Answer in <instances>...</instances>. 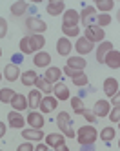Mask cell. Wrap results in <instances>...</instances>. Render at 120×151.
<instances>
[{"label":"cell","mask_w":120,"mask_h":151,"mask_svg":"<svg viewBox=\"0 0 120 151\" xmlns=\"http://www.w3.org/2000/svg\"><path fill=\"white\" fill-rule=\"evenodd\" d=\"M7 35V22L4 17H0V38H4Z\"/></svg>","instance_id":"obj_39"},{"label":"cell","mask_w":120,"mask_h":151,"mask_svg":"<svg viewBox=\"0 0 120 151\" xmlns=\"http://www.w3.org/2000/svg\"><path fill=\"white\" fill-rule=\"evenodd\" d=\"M6 135V124L4 122H0V138H2Z\"/></svg>","instance_id":"obj_45"},{"label":"cell","mask_w":120,"mask_h":151,"mask_svg":"<svg viewBox=\"0 0 120 151\" xmlns=\"http://www.w3.org/2000/svg\"><path fill=\"white\" fill-rule=\"evenodd\" d=\"M35 86L38 88L40 93H53V86H51L46 78H44V77H38L37 82H35Z\"/></svg>","instance_id":"obj_28"},{"label":"cell","mask_w":120,"mask_h":151,"mask_svg":"<svg viewBox=\"0 0 120 151\" xmlns=\"http://www.w3.org/2000/svg\"><path fill=\"white\" fill-rule=\"evenodd\" d=\"M73 82H75V86H80V88H84V86L89 82V78L86 77V75H80V77H76V78H73Z\"/></svg>","instance_id":"obj_40"},{"label":"cell","mask_w":120,"mask_h":151,"mask_svg":"<svg viewBox=\"0 0 120 151\" xmlns=\"http://www.w3.org/2000/svg\"><path fill=\"white\" fill-rule=\"evenodd\" d=\"M0 57H2V49H0Z\"/></svg>","instance_id":"obj_49"},{"label":"cell","mask_w":120,"mask_h":151,"mask_svg":"<svg viewBox=\"0 0 120 151\" xmlns=\"http://www.w3.org/2000/svg\"><path fill=\"white\" fill-rule=\"evenodd\" d=\"M111 49H113V44H111V42H106V40H104L102 44L96 47V60L100 62V64H104V58L107 57V53L111 51Z\"/></svg>","instance_id":"obj_16"},{"label":"cell","mask_w":120,"mask_h":151,"mask_svg":"<svg viewBox=\"0 0 120 151\" xmlns=\"http://www.w3.org/2000/svg\"><path fill=\"white\" fill-rule=\"evenodd\" d=\"M27 124H29L33 129H42L46 122H44L42 113H38V111H31V113L27 115Z\"/></svg>","instance_id":"obj_10"},{"label":"cell","mask_w":120,"mask_h":151,"mask_svg":"<svg viewBox=\"0 0 120 151\" xmlns=\"http://www.w3.org/2000/svg\"><path fill=\"white\" fill-rule=\"evenodd\" d=\"M11 106L15 107V111H24L26 107H29L27 106V99L24 95H20V93H17L15 96H13V100H11Z\"/></svg>","instance_id":"obj_23"},{"label":"cell","mask_w":120,"mask_h":151,"mask_svg":"<svg viewBox=\"0 0 120 151\" xmlns=\"http://www.w3.org/2000/svg\"><path fill=\"white\" fill-rule=\"evenodd\" d=\"M109 111H111V104H109L107 100H98V102L95 104V107H93L95 116H102V118L107 116Z\"/></svg>","instance_id":"obj_11"},{"label":"cell","mask_w":120,"mask_h":151,"mask_svg":"<svg viewBox=\"0 0 120 151\" xmlns=\"http://www.w3.org/2000/svg\"><path fill=\"white\" fill-rule=\"evenodd\" d=\"M17 151H35V147H33L31 142H24V144H20L17 147Z\"/></svg>","instance_id":"obj_42"},{"label":"cell","mask_w":120,"mask_h":151,"mask_svg":"<svg viewBox=\"0 0 120 151\" xmlns=\"http://www.w3.org/2000/svg\"><path fill=\"white\" fill-rule=\"evenodd\" d=\"M22 137L31 142V140H42L46 135L42 133V129H33V127H29V129H22Z\"/></svg>","instance_id":"obj_22"},{"label":"cell","mask_w":120,"mask_h":151,"mask_svg":"<svg viewBox=\"0 0 120 151\" xmlns=\"http://www.w3.org/2000/svg\"><path fill=\"white\" fill-rule=\"evenodd\" d=\"M57 124H58L60 133H62L64 137H71V138H75V129L71 127V116H69V113L60 111V113L57 115Z\"/></svg>","instance_id":"obj_2"},{"label":"cell","mask_w":120,"mask_h":151,"mask_svg":"<svg viewBox=\"0 0 120 151\" xmlns=\"http://www.w3.org/2000/svg\"><path fill=\"white\" fill-rule=\"evenodd\" d=\"M58 106V100L57 99H55V96H49V95H46V96H44V99H42V102H40V111L42 113H53L55 111V107H57Z\"/></svg>","instance_id":"obj_7"},{"label":"cell","mask_w":120,"mask_h":151,"mask_svg":"<svg viewBox=\"0 0 120 151\" xmlns=\"http://www.w3.org/2000/svg\"><path fill=\"white\" fill-rule=\"evenodd\" d=\"M42 102V93L38 89H31V93L27 95V106L31 107V111H35V107H38Z\"/></svg>","instance_id":"obj_18"},{"label":"cell","mask_w":120,"mask_h":151,"mask_svg":"<svg viewBox=\"0 0 120 151\" xmlns=\"http://www.w3.org/2000/svg\"><path fill=\"white\" fill-rule=\"evenodd\" d=\"M104 64H107L111 69H118L120 68V51L111 49V51L107 53V57L104 58Z\"/></svg>","instance_id":"obj_12"},{"label":"cell","mask_w":120,"mask_h":151,"mask_svg":"<svg viewBox=\"0 0 120 151\" xmlns=\"http://www.w3.org/2000/svg\"><path fill=\"white\" fill-rule=\"evenodd\" d=\"M62 33L65 35V38H68V37L80 35V31H78V26H76V27H65V26H62Z\"/></svg>","instance_id":"obj_36"},{"label":"cell","mask_w":120,"mask_h":151,"mask_svg":"<svg viewBox=\"0 0 120 151\" xmlns=\"http://www.w3.org/2000/svg\"><path fill=\"white\" fill-rule=\"evenodd\" d=\"M35 151H47V144H38L35 147Z\"/></svg>","instance_id":"obj_44"},{"label":"cell","mask_w":120,"mask_h":151,"mask_svg":"<svg viewBox=\"0 0 120 151\" xmlns=\"http://www.w3.org/2000/svg\"><path fill=\"white\" fill-rule=\"evenodd\" d=\"M53 93H55V99L57 100H69V89L62 82H57L53 86Z\"/></svg>","instance_id":"obj_9"},{"label":"cell","mask_w":120,"mask_h":151,"mask_svg":"<svg viewBox=\"0 0 120 151\" xmlns=\"http://www.w3.org/2000/svg\"><path fill=\"white\" fill-rule=\"evenodd\" d=\"M55 149H57V151H69V147L65 146V144H60L58 147H55Z\"/></svg>","instance_id":"obj_47"},{"label":"cell","mask_w":120,"mask_h":151,"mask_svg":"<svg viewBox=\"0 0 120 151\" xmlns=\"http://www.w3.org/2000/svg\"><path fill=\"white\" fill-rule=\"evenodd\" d=\"M98 138H102L104 142H111V140L115 138V127H111V126L104 127L100 131V135H98Z\"/></svg>","instance_id":"obj_30"},{"label":"cell","mask_w":120,"mask_h":151,"mask_svg":"<svg viewBox=\"0 0 120 151\" xmlns=\"http://www.w3.org/2000/svg\"><path fill=\"white\" fill-rule=\"evenodd\" d=\"M27 7H29V4H27V2H22V0L13 2V4H11V15L20 17V15H24V13L27 11Z\"/></svg>","instance_id":"obj_27"},{"label":"cell","mask_w":120,"mask_h":151,"mask_svg":"<svg viewBox=\"0 0 120 151\" xmlns=\"http://www.w3.org/2000/svg\"><path fill=\"white\" fill-rule=\"evenodd\" d=\"M86 38L89 40V42H104V37H106V33H104V29L102 27H98L96 24L95 26H89V27H86Z\"/></svg>","instance_id":"obj_3"},{"label":"cell","mask_w":120,"mask_h":151,"mask_svg":"<svg viewBox=\"0 0 120 151\" xmlns=\"http://www.w3.org/2000/svg\"><path fill=\"white\" fill-rule=\"evenodd\" d=\"M109 24H111V17H109L107 13H102V15H98L96 17V26L98 27H106V26H109Z\"/></svg>","instance_id":"obj_34"},{"label":"cell","mask_w":120,"mask_h":151,"mask_svg":"<svg viewBox=\"0 0 120 151\" xmlns=\"http://www.w3.org/2000/svg\"><path fill=\"white\" fill-rule=\"evenodd\" d=\"M7 120H9V126L15 127V129H22V127H24V124H26L24 116H22L18 111H11L7 115Z\"/></svg>","instance_id":"obj_14"},{"label":"cell","mask_w":120,"mask_h":151,"mask_svg":"<svg viewBox=\"0 0 120 151\" xmlns=\"http://www.w3.org/2000/svg\"><path fill=\"white\" fill-rule=\"evenodd\" d=\"M109 120L111 122H120V106H115L111 111H109Z\"/></svg>","instance_id":"obj_37"},{"label":"cell","mask_w":120,"mask_h":151,"mask_svg":"<svg viewBox=\"0 0 120 151\" xmlns=\"http://www.w3.org/2000/svg\"><path fill=\"white\" fill-rule=\"evenodd\" d=\"M71 49H73V46H71L69 38H65V37L58 38V42H57V51H58V55H62V57H68L69 53H71Z\"/></svg>","instance_id":"obj_15"},{"label":"cell","mask_w":120,"mask_h":151,"mask_svg":"<svg viewBox=\"0 0 120 151\" xmlns=\"http://www.w3.org/2000/svg\"><path fill=\"white\" fill-rule=\"evenodd\" d=\"M60 77H62L60 68H47V69H46V75H44V78H46L51 86L57 84V82L60 80Z\"/></svg>","instance_id":"obj_19"},{"label":"cell","mask_w":120,"mask_h":151,"mask_svg":"<svg viewBox=\"0 0 120 151\" xmlns=\"http://www.w3.org/2000/svg\"><path fill=\"white\" fill-rule=\"evenodd\" d=\"M80 22H82L86 27L95 26V22H96V11H95V6H87V7L82 9V13H80Z\"/></svg>","instance_id":"obj_4"},{"label":"cell","mask_w":120,"mask_h":151,"mask_svg":"<svg viewBox=\"0 0 120 151\" xmlns=\"http://www.w3.org/2000/svg\"><path fill=\"white\" fill-rule=\"evenodd\" d=\"M37 78H38V75L35 73V71H26V73H22V84L24 86H31V84H35L37 82Z\"/></svg>","instance_id":"obj_29"},{"label":"cell","mask_w":120,"mask_h":151,"mask_svg":"<svg viewBox=\"0 0 120 151\" xmlns=\"http://www.w3.org/2000/svg\"><path fill=\"white\" fill-rule=\"evenodd\" d=\"M20 51H22V53H26V55H29V53H31V47H29L27 37H24V38L20 40Z\"/></svg>","instance_id":"obj_38"},{"label":"cell","mask_w":120,"mask_h":151,"mask_svg":"<svg viewBox=\"0 0 120 151\" xmlns=\"http://www.w3.org/2000/svg\"><path fill=\"white\" fill-rule=\"evenodd\" d=\"M118 147H120V140H118Z\"/></svg>","instance_id":"obj_50"},{"label":"cell","mask_w":120,"mask_h":151,"mask_svg":"<svg viewBox=\"0 0 120 151\" xmlns=\"http://www.w3.org/2000/svg\"><path fill=\"white\" fill-rule=\"evenodd\" d=\"M64 140H65V137L62 133H51L46 137V144H47V147H58L60 144H64Z\"/></svg>","instance_id":"obj_25"},{"label":"cell","mask_w":120,"mask_h":151,"mask_svg":"<svg viewBox=\"0 0 120 151\" xmlns=\"http://www.w3.org/2000/svg\"><path fill=\"white\" fill-rule=\"evenodd\" d=\"M27 42H29V47H31V53L33 51H38L44 47V44H46V38H44V35H29L27 37Z\"/></svg>","instance_id":"obj_13"},{"label":"cell","mask_w":120,"mask_h":151,"mask_svg":"<svg viewBox=\"0 0 120 151\" xmlns=\"http://www.w3.org/2000/svg\"><path fill=\"white\" fill-rule=\"evenodd\" d=\"M62 73H65V75H68V77H69L71 80H73V78H76V77H80V75H84V71H78V69H73V68H69V66H65Z\"/></svg>","instance_id":"obj_35"},{"label":"cell","mask_w":120,"mask_h":151,"mask_svg":"<svg viewBox=\"0 0 120 151\" xmlns=\"http://www.w3.org/2000/svg\"><path fill=\"white\" fill-rule=\"evenodd\" d=\"M82 151H95V144H89V146H82Z\"/></svg>","instance_id":"obj_46"},{"label":"cell","mask_w":120,"mask_h":151,"mask_svg":"<svg viewBox=\"0 0 120 151\" xmlns=\"http://www.w3.org/2000/svg\"><path fill=\"white\" fill-rule=\"evenodd\" d=\"M98 138V131L95 129L93 124H87V126H82L78 131H76V140L80 142V146H89V144H95V140Z\"/></svg>","instance_id":"obj_1"},{"label":"cell","mask_w":120,"mask_h":151,"mask_svg":"<svg viewBox=\"0 0 120 151\" xmlns=\"http://www.w3.org/2000/svg\"><path fill=\"white\" fill-rule=\"evenodd\" d=\"M15 95H17V93H15L13 89L2 88V89H0V102H9V104H11V100H13Z\"/></svg>","instance_id":"obj_32"},{"label":"cell","mask_w":120,"mask_h":151,"mask_svg":"<svg viewBox=\"0 0 120 151\" xmlns=\"http://www.w3.org/2000/svg\"><path fill=\"white\" fill-rule=\"evenodd\" d=\"M33 62H35V66H38V68H46L51 64V55L46 51H38L35 55V58H33Z\"/></svg>","instance_id":"obj_20"},{"label":"cell","mask_w":120,"mask_h":151,"mask_svg":"<svg viewBox=\"0 0 120 151\" xmlns=\"http://www.w3.org/2000/svg\"><path fill=\"white\" fill-rule=\"evenodd\" d=\"M118 129H120V122H118Z\"/></svg>","instance_id":"obj_51"},{"label":"cell","mask_w":120,"mask_h":151,"mask_svg":"<svg viewBox=\"0 0 120 151\" xmlns=\"http://www.w3.org/2000/svg\"><path fill=\"white\" fill-rule=\"evenodd\" d=\"M116 91H118V82H116V78H113V77L106 78L104 80V93L107 96H113Z\"/></svg>","instance_id":"obj_24"},{"label":"cell","mask_w":120,"mask_h":151,"mask_svg":"<svg viewBox=\"0 0 120 151\" xmlns=\"http://www.w3.org/2000/svg\"><path fill=\"white\" fill-rule=\"evenodd\" d=\"M82 115L86 116V120H87V122H91V124H95V122H96V116H95V113H93V111L84 109V113H82Z\"/></svg>","instance_id":"obj_41"},{"label":"cell","mask_w":120,"mask_h":151,"mask_svg":"<svg viewBox=\"0 0 120 151\" xmlns=\"http://www.w3.org/2000/svg\"><path fill=\"white\" fill-rule=\"evenodd\" d=\"M95 6H96L98 9H102V13H107L109 9H113L115 2H113V0H96Z\"/></svg>","instance_id":"obj_33"},{"label":"cell","mask_w":120,"mask_h":151,"mask_svg":"<svg viewBox=\"0 0 120 151\" xmlns=\"http://www.w3.org/2000/svg\"><path fill=\"white\" fill-rule=\"evenodd\" d=\"M111 104H113V106H120V89L111 96Z\"/></svg>","instance_id":"obj_43"},{"label":"cell","mask_w":120,"mask_h":151,"mask_svg":"<svg viewBox=\"0 0 120 151\" xmlns=\"http://www.w3.org/2000/svg\"><path fill=\"white\" fill-rule=\"evenodd\" d=\"M80 22V13H76L75 9H65L62 17V26L65 27H76Z\"/></svg>","instance_id":"obj_5"},{"label":"cell","mask_w":120,"mask_h":151,"mask_svg":"<svg viewBox=\"0 0 120 151\" xmlns=\"http://www.w3.org/2000/svg\"><path fill=\"white\" fill-rule=\"evenodd\" d=\"M75 49L78 51L80 55H87V53H91L95 49V46H93V42H89L86 37H80L76 40V44H75Z\"/></svg>","instance_id":"obj_8"},{"label":"cell","mask_w":120,"mask_h":151,"mask_svg":"<svg viewBox=\"0 0 120 151\" xmlns=\"http://www.w3.org/2000/svg\"><path fill=\"white\" fill-rule=\"evenodd\" d=\"M26 27H27L29 31H33V33H37V35L44 33V31L47 29L46 22H44V20H40L38 17H29V18L26 20Z\"/></svg>","instance_id":"obj_6"},{"label":"cell","mask_w":120,"mask_h":151,"mask_svg":"<svg viewBox=\"0 0 120 151\" xmlns=\"http://www.w3.org/2000/svg\"><path fill=\"white\" fill-rule=\"evenodd\" d=\"M4 77H6V80H9V82H15V80L20 77L18 66H15V64H7V66L4 68Z\"/></svg>","instance_id":"obj_17"},{"label":"cell","mask_w":120,"mask_h":151,"mask_svg":"<svg viewBox=\"0 0 120 151\" xmlns=\"http://www.w3.org/2000/svg\"><path fill=\"white\" fill-rule=\"evenodd\" d=\"M65 66H69V68H73V69H78V71H84V68L87 66V62H86L82 57H69Z\"/></svg>","instance_id":"obj_26"},{"label":"cell","mask_w":120,"mask_h":151,"mask_svg":"<svg viewBox=\"0 0 120 151\" xmlns=\"http://www.w3.org/2000/svg\"><path fill=\"white\" fill-rule=\"evenodd\" d=\"M71 100V107H73V111H75V115H82L84 113V102H82V99H78V96H73V99H69Z\"/></svg>","instance_id":"obj_31"},{"label":"cell","mask_w":120,"mask_h":151,"mask_svg":"<svg viewBox=\"0 0 120 151\" xmlns=\"http://www.w3.org/2000/svg\"><path fill=\"white\" fill-rule=\"evenodd\" d=\"M64 2L62 0H51V2H47V13L49 15H53V17H57V15H60V13H64Z\"/></svg>","instance_id":"obj_21"},{"label":"cell","mask_w":120,"mask_h":151,"mask_svg":"<svg viewBox=\"0 0 120 151\" xmlns=\"http://www.w3.org/2000/svg\"><path fill=\"white\" fill-rule=\"evenodd\" d=\"M0 80H2V75H0Z\"/></svg>","instance_id":"obj_52"},{"label":"cell","mask_w":120,"mask_h":151,"mask_svg":"<svg viewBox=\"0 0 120 151\" xmlns=\"http://www.w3.org/2000/svg\"><path fill=\"white\" fill-rule=\"evenodd\" d=\"M0 151H2V149H0Z\"/></svg>","instance_id":"obj_53"},{"label":"cell","mask_w":120,"mask_h":151,"mask_svg":"<svg viewBox=\"0 0 120 151\" xmlns=\"http://www.w3.org/2000/svg\"><path fill=\"white\" fill-rule=\"evenodd\" d=\"M116 20H118V22H120V9H118V11H116Z\"/></svg>","instance_id":"obj_48"}]
</instances>
